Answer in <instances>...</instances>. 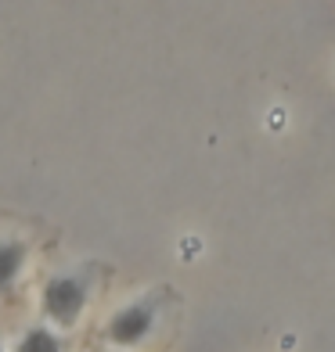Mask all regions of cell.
I'll list each match as a JSON object with an SVG mask.
<instances>
[{
  "instance_id": "obj_4",
  "label": "cell",
  "mask_w": 335,
  "mask_h": 352,
  "mask_svg": "<svg viewBox=\"0 0 335 352\" xmlns=\"http://www.w3.org/2000/svg\"><path fill=\"white\" fill-rule=\"evenodd\" d=\"M69 345L47 327H29V334L19 342V352H65Z\"/></svg>"
},
{
  "instance_id": "obj_2",
  "label": "cell",
  "mask_w": 335,
  "mask_h": 352,
  "mask_svg": "<svg viewBox=\"0 0 335 352\" xmlns=\"http://www.w3.org/2000/svg\"><path fill=\"white\" fill-rule=\"evenodd\" d=\"M152 327H155V298H137L108 320L105 334L112 345H137L141 338H148Z\"/></svg>"
},
{
  "instance_id": "obj_1",
  "label": "cell",
  "mask_w": 335,
  "mask_h": 352,
  "mask_svg": "<svg viewBox=\"0 0 335 352\" xmlns=\"http://www.w3.org/2000/svg\"><path fill=\"white\" fill-rule=\"evenodd\" d=\"M87 292H90V287H87L83 274L51 277L43 284V295H40L43 316L51 320V324H58V327H72L79 320V313H83V306H87Z\"/></svg>"
},
{
  "instance_id": "obj_5",
  "label": "cell",
  "mask_w": 335,
  "mask_h": 352,
  "mask_svg": "<svg viewBox=\"0 0 335 352\" xmlns=\"http://www.w3.org/2000/svg\"><path fill=\"white\" fill-rule=\"evenodd\" d=\"M0 352H4V349H0Z\"/></svg>"
},
{
  "instance_id": "obj_3",
  "label": "cell",
  "mask_w": 335,
  "mask_h": 352,
  "mask_svg": "<svg viewBox=\"0 0 335 352\" xmlns=\"http://www.w3.org/2000/svg\"><path fill=\"white\" fill-rule=\"evenodd\" d=\"M26 255H29L26 241H4V245H0V295L19 280L22 266H26Z\"/></svg>"
}]
</instances>
